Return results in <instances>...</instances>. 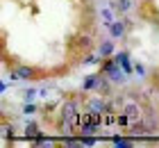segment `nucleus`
Here are the masks:
<instances>
[{"mask_svg":"<svg viewBox=\"0 0 159 148\" xmlns=\"http://www.w3.org/2000/svg\"><path fill=\"white\" fill-rule=\"evenodd\" d=\"M125 109H127L132 121H139V105H125Z\"/></svg>","mask_w":159,"mask_h":148,"instance_id":"1","label":"nucleus"}]
</instances>
